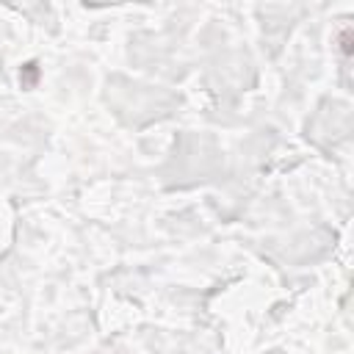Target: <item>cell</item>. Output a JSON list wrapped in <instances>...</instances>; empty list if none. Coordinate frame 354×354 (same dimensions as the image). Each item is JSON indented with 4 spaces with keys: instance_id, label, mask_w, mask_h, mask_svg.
I'll use <instances>...</instances> for the list:
<instances>
[{
    "instance_id": "cell-1",
    "label": "cell",
    "mask_w": 354,
    "mask_h": 354,
    "mask_svg": "<svg viewBox=\"0 0 354 354\" xmlns=\"http://www.w3.org/2000/svg\"><path fill=\"white\" fill-rule=\"evenodd\" d=\"M340 42H343V53H351V36H349V31H343V36H340Z\"/></svg>"
}]
</instances>
